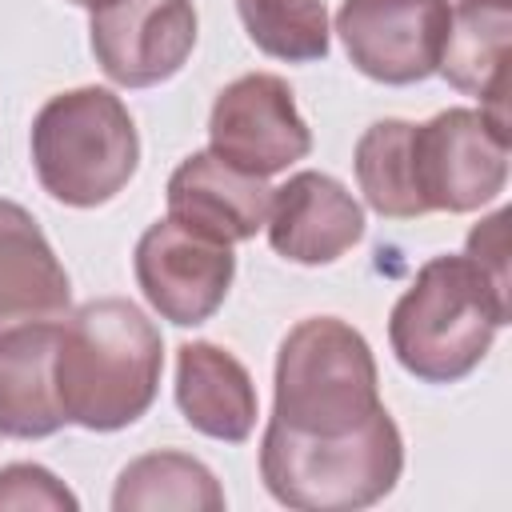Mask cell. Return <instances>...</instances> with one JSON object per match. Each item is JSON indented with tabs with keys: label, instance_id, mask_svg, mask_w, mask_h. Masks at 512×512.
I'll return each mask as SVG.
<instances>
[{
	"label": "cell",
	"instance_id": "30bf717a",
	"mask_svg": "<svg viewBox=\"0 0 512 512\" xmlns=\"http://www.w3.org/2000/svg\"><path fill=\"white\" fill-rule=\"evenodd\" d=\"M232 276H236L232 244L200 236V232L176 224L172 216L156 220L136 244L140 292L164 320H172L180 328L204 324L224 304Z\"/></svg>",
	"mask_w": 512,
	"mask_h": 512
},
{
	"label": "cell",
	"instance_id": "ba28073f",
	"mask_svg": "<svg viewBox=\"0 0 512 512\" xmlns=\"http://www.w3.org/2000/svg\"><path fill=\"white\" fill-rule=\"evenodd\" d=\"M208 144L240 172L272 176L304 160L312 132L296 112L292 88L272 72H248L220 88L208 116Z\"/></svg>",
	"mask_w": 512,
	"mask_h": 512
},
{
	"label": "cell",
	"instance_id": "44dd1931",
	"mask_svg": "<svg viewBox=\"0 0 512 512\" xmlns=\"http://www.w3.org/2000/svg\"><path fill=\"white\" fill-rule=\"evenodd\" d=\"M468 256L508 292V212H492L484 224L472 228L468 236Z\"/></svg>",
	"mask_w": 512,
	"mask_h": 512
},
{
	"label": "cell",
	"instance_id": "52a82bcc",
	"mask_svg": "<svg viewBox=\"0 0 512 512\" xmlns=\"http://www.w3.org/2000/svg\"><path fill=\"white\" fill-rule=\"evenodd\" d=\"M448 24V0H344L336 12L348 60L380 84H416L432 76Z\"/></svg>",
	"mask_w": 512,
	"mask_h": 512
},
{
	"label": "cell",
	"instance_id": "7c38bea8",
	"mask_svg": "<svg viewBox=\"0 0 512 512\" xmlns=\"http://www.w3.org/2000/svg\"><path fill=\"white\" fill-rule=\"evenodd\" d=\"M272 188L216 152H192L168 180V216L220 244L248 240L264 228Z\"/></svg>",
	"mask_w": 512,
	"mask_h": 512
},
{
	"label": "cell",
	"instance_id": "5b68a950",
	"mask_svg": "<svg viewBox=\"0 0 512 512\" xmlns=\"http://www.w3.org/2000/svg\"><path fill=\"white\" fill-rule=\"evenodd\" d=\"M376 408V360L352 324L312 316L280 340L272 420L308 436H340L364 424Z\"/></svg>",
	"mask_w": 512,
	"mask_h": 512
},
{
	"label": "cell",
	"instance_id": "4fadbf2b",
	"mask_svg": "<svg viewBox=\"0 0 512 512\" xmlns=\"http://www.w3.org/2000/svg\"><path fill=\"white\" fill-rule=\"evenodd\" d=\"M508 32H512V0H460L452 8L448 40L436 72L480 96V112L508 132Z\"/></svg>",
	"mask_w": 512,
	"mask_h": 512
},
{
	"label": "cell",
	"instance_id": "9c48e42d",
	"mask_svg": "<svg viewBox=\"0 0 512 512\" xmlns=\"http://www.w3.org/2000/svg\"><path fill=\"white\" fill-rule=\"evenodd\" d=\"M92 52L112 84L148 88L184 68L196 44L192 0H104L92 8Z\"/></svg>",
	"mask_w": 512,
	"mask_h": 512
},
{
	"label": "cell",
	"instance_id": "3957f363",
	"mask_svg": "<svg viewBox=\"0 0 512 512\" xmlns=\"http://www.w3.org/2000/svg\"><path fill=\"white\" fill-rule=\"evenodd\" d=\"M404 468L396 420L376 408L364 424L340 436L292 432L268 420L260 444L264 488L296 512H356L384 500Z\"/></svg>",
	"mask_w": 512,
	"mask_h": 512
},
{
	"label": "cell",
	"instance_id": "ffe728a7",
	"mask_svg": "<svg viewBox=\"0 0 512 512\" xmlns=\"http://www.w3.org/2000/svg\"><path fill=\"white\" fill-rule=\"evenodd\" d=\"M0 508H52L72 512L76 496L40 464H8L0 468Z\"/></svg>",
	"mask_w": 512,
	"mask_h": 512
},
{
	"label": "cell",
	"instance_id": "2e32d148",
	"mask_svg": "<svg viewBox=\"0 0 512 512\" xmlns=\"http://www.w3.org/2000/svg\"><path fill=\"white\" fill-rule=\"evenodd\" d=\"M60 324H20L0 332V432L16 440H40L68 420L56 400L52 360Z\"/></svg>",
	"mask_w": 512,
	"mask_h": 512
},
{
	"label": "cell",
	"instance_id": "ac0fdd59",
	"mask_svg": "<svg viewBox=\"0 0 512 512\" xmlns=\"http://www.w3.org/2000/svg\"><path fill=\"white\" fill-rule=\"evenodd\" d=\"M356 180L364 200L392 220L424 216L412 180V124L376 120L356 144Z\"/></svg>",
	"mask_w": 512,
	"mask_h": 512
},
{
	"label": "cell",
	"instance_id": "9a60e30c",
	"mask_svg": "<svg viewBox=\"0 0 512 512\" xmlns=\"http://www.w3.org/2000/svg\"><path fill=\"white\" fill-rule=\"evenodd\" d=\"M176 404L196 432L224 444H240L256 428V388L248 368L208 340L176 348Z\"/></svg>",
	"mask_w": 512,
	"mask_h": 512
},
{
	"label": "cell",
	"instance_id": "8fae6325",
	"mask_svg": "<svg viewBox=\"0 0 512 512\" xmlns=\"http://www.w3.org/2000/svg\"><path fill=\"white\" fill-rule=\"evenodd\" d=\"M268 244L292 264H332L364 236V208L324 172H296L272 188Z\"/></svg>",
	"mask_w": 512,
	"mask_h": 512
},
{
	"label": "cell",
	"instance_id": "277c9868",
	"mask_svg": "<svg viewBox=\"0 0 512 512\" xmlns=\"http://www.w3.org/2000/svg\"><path fill=\"white\" fill-rule=\"evenodd\" d=\"M136 160V124L108 88L60 92L32 120V164L44 192L60 204H108L132 180Z\"/></svg>",
	"mask_w": 512,
	"mask_h": 512
},
{
	"label": "cell",
	"instance_id": "6da1fadb",
	"mask_svg": "<svg viewBox=\"0 0 512 512\" xmlns=\"http://www.w3.org/2000/svg\"><path fill=\"white\" fill-rule=\"evenodd\" d=\"M164 344L132 300H92L56 332V400L68 424L116 432L140 420L160 384Z\"/></svg>",
	"mask_w": 512,
	"mask_h": 512
},
{
	"label": "cell",
	"instance_id": "d6986e66",
	"mask_svg": "<svg viewBox=\"0 0 512 512\" xmlns=\"http://www.w3.org/2000/svg\"><path fill=\"white\" fill-rule=\"evenodd\" d=\"M248 40L292 64L328 56V12L320 0H236Z\"/></svg>",
	"mask_w": 512,
	"mask_h": 512
},
{
	"label": "cell",
	"instance_id": "e0dca14e",
	"mask_svg": "<svg viewBox=\"0 0 512 512\" xmlns=\"http://www.w3.org/2000/svg\"><path fill=\"white\" fill-rule=\"evenodd\" d=\"M112 508L116 512H156V508L220 512L224 492L200 460L184 452H148L120 472Z\"/></svg>",
	"mask_w": 512,
	"mask_h": 512
},
{
	"label": "cell",
	"instance_id": "7402d4cb",
	"mask_svg": "<svg viewBox=\"0 0 512 512\" xmlns=\"http://www.w3.org/2000/svg\"><path fill=\"white\" fill-rule=\"evenodd\" d=\"M72 4H84V8H96V4H104V0H72Z\"/></svg>",
	"mask_w": 512,
	"mask_h": 512
},
{
	"label": "cell",
	"instance_id": "7a4b0ae2",
	"mask_svg": "<svg viewBox=\"0 0 512 512\" xmlns=\"http://www.w3.org/2000/svg\"><path fill=\"white\" fill-rule=\"evenodd\" d=\"M508 312L512 292L492 284V276L468 252L436 256L396 300L388 340L412 376L428 384H452L484 360Z\"/></svg>",
	"mask_w": 512,
	"mask_h": 512
},
{
	"label": "cell",
	"instance_id": "8992f818",
	"mask_svg": "<svg viewBox=\"0 0 512 512\" xmlns=\"http://www.w3.org/2000/svg\"><path fill=\"white\" fill-rule=\"evenodd\" d=\"M412 180L424 212H472L504 192L508 132L476 108L412 124Z\"/></svg>",
	"mask_w": 512,
	"mask_h": 512
},
{
	"label": "cell",
	"instance_id": "5bb4252c",
	"mask_svg": "<svg viewBox=\"0 0 512 512\" xmlns=\"http://www.w3.org/2000/svg\"><path fill=\"white\" fill-rule=\"evenodd\" d=\"M68 316V272L40 224L12 200H0V332Z\"/></svg>",
	"mask_w": 512,
	"mask_h": 512
}]
</instances>
